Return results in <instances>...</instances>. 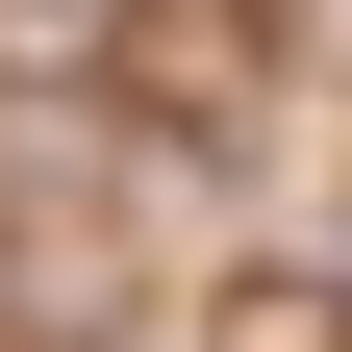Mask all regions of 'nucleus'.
<instances>
[{
  "instance_id": "obj_1",
  "label": "nucleus",
  "mask_w": 352,
  "mask_h": 352,
  "mask_svg": "<svg viewBox=\"0 0 352 352\" xmlns=\"http://www.w3.org/2000/svg\"><path fill=\"white\" fill-rule=\"evenodd\" d=\"M126 101L151 126H252L277 101V0H126Z\"/></svg>"
}]
</instances>
